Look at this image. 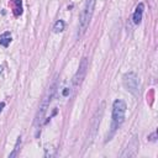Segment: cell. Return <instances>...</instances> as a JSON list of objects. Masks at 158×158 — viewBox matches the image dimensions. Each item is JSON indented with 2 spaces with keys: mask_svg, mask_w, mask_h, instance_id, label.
<instances>
[{
  "mask_svg": "<svg viewBox=\"0 0 158 158\" xmlns=\"http://www.w3.org/2000/svg\"><path fill=\"white\" fill-rule=\"evenodd\" d=\"M126 102L121 99H117L114 101L112 104V120H111V132L109 133L107 139H111V137L114 136V133L117 131V128L121 127V125L125 121V114H126Z\"/></svg>",
  "mask_w": 158,
  "mask_h": 158,
  "instance_id": "obj_1",
  "label": "cell"
},
{
  "mask_svg": "<svg viewBox=\"0 0 158 158\" xmlns=\"http://www.w3.org/2000/svg\"><path fill=\"white\" fill-rule=\"evenodd\" d=\"M96 0H85L80 19H79V28H78V36H83L89 26V22L91 20L93 12H94V7H95Z\"/></svg>",
  "mask_w": 158,
  "mask_h": 158,
  "instance_id": "obj_2",
  "label": "cell"
},
{
  "mask_svg": "<svg viewBox=\"0 0 158 158\" xmlns=\"http://www.w3.org/2000/svg\"><path fill=\"white\" fill-rule=\"evenodd\" d=\"M56 90H57V80H53V83L48 88V90H47V93H46V95H44V98H43V100H42V102L40 105V109L37 111V115H36V126H38V125L42 123V120H43V117H44V115L47 112V109L49 107V104H51V101H52V99L54 96Z\"/></svg>",
  "mask_w": 158,
  "mask_h": 158,
  "instance_id": "obj_3",
  "label": "cell"
},
{
  "mask_svg": "<svg viewBox=\"0 0 158 158\" xmlns=\"http://www.w3.org/2000/svg\"><path fill=\"white\" fill-rule=\"evenodd\" d=\"M122 81H123V86L126 88V90H128L133 96L139 95V79L136 73L133 72L126 73L122 78Z\"/></svg>",
  "mask_w": 158,
  "mask_h": 158,
  "instance_id": "obj_4",
  "label": "cell"
},
{
  "mask_svg": "<svg viewBox=\"0 0 158 158\" xmlns=\"http://www.w3.org/2000/svg\"><path fill=\"white\" fill-rule=\"evenodd\" d=\"M86 72H88V58H81L80 63H79V67H78V70L75 73V75L73 77L72 79V85H73V89H77L78 86L81 85L85 75H86Z\"/></svg>",
  "mask_w": 158,
  "mask_h": 158,
  "instance_id": "obj_5",
  "label": "cell"
},
{
  "mask_svg": "<svg viewBox=\"0 0 158 158\" xmlns=\"http://www.w3.org/2000/svg\"><path fill=\"white\" fill-rule=\"evenodd\" d=\"M104 102L100 105L99 110L95 112L94 117H93V121H91V126H90V131H91V136L88 137V139L90 138V141H93V138L95 137V133H96V128L99 127L100 125V121H101V116H102V112H104Z\"/></svg>",
  "mask_w": 158,
  "mask_h": 158,
  "instance_id": "obj_6",
  "label": "cell"
},
{
  "mask_svg": "<svg viewBox=\"0 0 158 158\" xmlns=\"http://www.w3.org/2000/svg\"><path fill=\"white\" fill-rule=\"evenodd\" d=\"M137 149H138V139H137V137H132V139L128 142V144L125 148V151L121 153V157L122 158L133 157V156H136Z\"/></svg>",
  "mask_w": 158,
  "mask_h": 158,
  "instance_id": "obj_7",
  "label": "cell"
},
{
  "mask_svg": "<svg viewBox=\"0 0 158 158\" xmlns=\"http://www.w3.org/2000/svg\"><path fill=\"white\" fill-rule=\"evenodd\" d=\"M72 90L73 89V85H72V81H63L62 85L59 86V95L62 99H67L70 94H72Z\"/></svg>",
  "mask_w": 158,
  "mask_h": 158,
  "instance_id": "obj_8",
  "label": "cell"
},
{
  "mask_svg": "<svg viewBox=\"0 0 158 158\" xmlns=\"http://www.w3.org/2000/svg\"><path fill=\"white\" fill-rule=\"evenodd\" d=\"M10 6L12 9L14 15L17 17L22 14V0H10Z\"/></svg>",
  "mask_w": 158,
  "mask_h": 158,
  "instance_id": "obj_9",
  "label": "cell"
},
{
  "mask_svg": "<svg viewBox=\"0 0 158 158\" xmlns=\"http://www.w3.org/2000/svg\"><path fill=\"white\" fill-rule=\"evenodd\" d=\"M143 10H144V5L142 2H139L137 6H136V10L133 12V23L138 25L142 20V15H143Z\"/></svg>",
  "mask_w": 158,
  "mask_h": 158,
  "instance_id": "obj_10",
  "label": "cell"
},
{
  "mask_svg": "<svg viewBox=\"0 0 158 158\" xmlns=\"http://www.w3.org/2000/svg\"><path fill=\"white\" fill-rule=\"evenodd\" d=\"M10 42H11V33L9 31H6L0 36V44L2 47H7L10 44Z\"/></svg>",
  "mask_w": 158,
  "mask_h": 158,
  "instance_id": "obj_11",
  "label": "cell"
},
{
  "mask_svg": "<svg viewBox=\"0 0 158 158\" xmlns=\"http://www.w3.org/2000/svg\"><path fill=\"white\" fill-rule=\"evenodd\" d=\"M63 30H64V21L63 20H58L53 26V31L54 32H62Z\"/></svg>",
  "mask_w": 158,
  "mask_h": 158,
  "instance_id": "obj_12",
  "label": "cell"
},
{
  "mask_svg": "<svg viewBox=\"0 0 158 158\" xmlns=\"http://www.w3.org/2000/svg\"><path fill=\"white\" fill-rule=\"evenodd\" d=\"M20 146H21V137H19V138H17L16 144H15V147H14V151H12V152L10 153V156H9L10 158H14V157H16V156H17V152H19V149H20V148H19Z\"/></svg>",
  "mask_w": 158,
  "mask_h": 158,
  "instance_id": "obj_13",
  "label": "cell"
},
{
  "mask_svg": "<svg viewBox=\"0 0 158 158\" xmlns=\"http://www.w3.org/2000/svg\"><path fill=\"white\" fill-rule=\"evenodd\" d=\"M56 152L54 148H44V157H54Z\"/></svg>",
  "mask_w": 158,
  "mask_h": 158,
  "instance_id": "obj_14",
  "label": "cell"
},
{
  "mask_svg": "<svg viewBox=\"0 0 158 158\" xmlns=\"http://www.w3.org/2000/svg\"><path fill=\"white\" fill-rule=\"evenodd\" d=\"M149 139H151V141H156V133H152V135L149 136Z\"/></svg>",
  "mask_w": 158,
  "mask_h": 158,
  "instance_id": "obj_15",
  "label": "cell"
},
{
  "mask_svg": "<svg viewBox=\"0 0 158 158\" xmlns=\"http://www.w3.org/2000/svg\"><path fill=\"white\" fill-rule=\"evenodd\" d=\"M4 106H5V102H0V112L2 111V109H4Z\"/></svg>",
  "mask_w": 158,
  "mask_h": 158,
  "instance_id": "obj_16",
  "label": "cell"
},
{
  "mask_svg": "<svg viewBox=\"0 0 158 158\" xmlns=\"http://www.w3.org/2000/svg\"><path fill=\"white\" fill-rule=\"evenodd\" d=\"M1 69H2V68H1V65H0V73H1Z\"/></svg>",
  "mask_w": 158,
  "mask_h": 158,
  "instance_id": "obj_17",
  "label": "cell"
}]
</instances>
